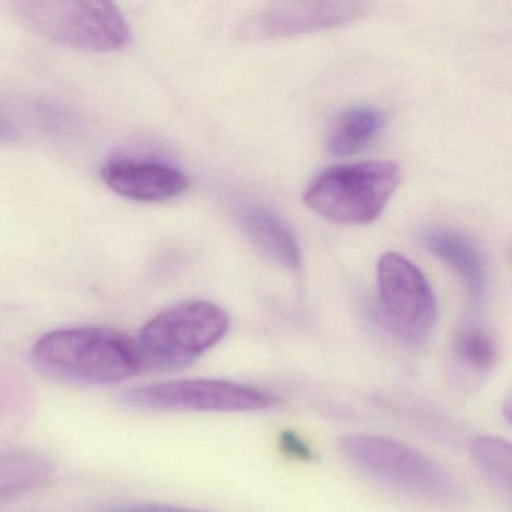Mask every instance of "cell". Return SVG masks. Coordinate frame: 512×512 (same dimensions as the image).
<instances>
[{"label": "cell", "mask_w": 512, "mask_h": 512, "mask_svg": "<svg viewBox=\"0 0 512 512\" xmlns=\"http://www.w3.org/2000/svg\"><path fill=\"white\" fill-rule=\"evenodd\" d=\"M226 311L208 301L173 305L152 317L137 346L143 368L178 370L217 346L229 331Z\"/></svg>", "instance_id": "cell-4"}, {"label": "cell", "mask_w": 512, "mask_h": 512, "mask_svg": "<svg viewBox=\"0 0 512 512\" xmlns=\"http://www.w3.org/2000/svg\"><path fill=\"white\" fill-rule=\"evenodd\" d=\"M421 241L434 256L457 272L473 299L484 295L487 272L484 260L472 242L460 233L446 229L424 230Z\"/></svg>", "instance_id": "cell-11"}, {"label": "cell", "mask_w": 512, "mask_h": 512, "mask_svg": "<svg viewBox=\"0 0 512 512\" xmlns=\"http://www.w3.org/2000/svg\"><path fill=\"white\" fill-rule=\"evenodd\" d=\"M52 470L50 460L35 452H0V496L37 487L49 478Z\"/></svg>", "instance_id": "cell-13"}, {"label": "cell", "mask_w": 512, "mask_h": 512, "mask_svg": "<svg viewBox=\"0 0 512 512\" xmlns=\"http://www.w3.org/2000/svg\"><path fill=\"white\" fill-rule=\"evenodd\" d=\"M455 355L469 370L488 373L496 364V344L484 329L466 328L455 340Z\"/></svg>", "instance_id": "cell-15"}, {"label": "cell", "mask_w": 512, "mask_h": 512, "mask_svg": "<svg viewBox=\"0 0 512 512\" xmlns=\"http://www.w3.org/2000/svg\"><path fill=\"white\" fill-rule=\"evenodd\" d=\"M239 224L251 244L272 262L296 269L302 263L298 239L278 215L263 206L247 205L239 209Z\"/></svg>", "instance_id": "cell-10"}, {"label": "cell", "mask_w": 512, "mask_h": 512, "mask_svg": "<svg viewBox=\"0 0 512 512\" xmlns=\"http://www.w3.org/2000/svg\"><path fill=\"white\" fill-rule=\"evenodd\" d=\"M470 454L476 467L494 487L511 493L512 448L499 437L481 436L473 439Z\"/></svg>", "instance_id": "cell-14"}, {"label": "cell", "mask_w": 512, "mask_h": 512, "mask_svg": "<svg viewBox=\"0 0 512 512\" xmlns=\"http://www.w3.org/2000/svg\"><path fill=\"white\" fill-rule=\"evenodd\" d=\"M13 8L29 28L73 49L115 52L130 43L124 14L109 2L23 0Z\"/></svg>", "instance_id": "cell-5"}, {"label": "cell", "mask_w": 512, "mask_h": 512, "mask_svg": "<svg viewBox=\"0 0 512 512\" xmlns=\"http://www.w3.org/2000/svg\"><path fill=\"white\" fill-rule=\"evenodd\" d=\"M367 2H281L248 17L241 34L250 40L298 37L340 28L370 14Z\"/></svg>", "instance_id": "cell-8"}, {"label": "cell", "mask_w": 512, "mask_h": 512, "mask_svg": "<svg viewBox=\"0 0 512 512\" xmlns=\"http://www.w3.org/2000/svg\"><path fill=\"white\" fill-rule=\"evenodd\" d=\"M400 179V167L392 161L340 164L311 181L304 202L316 214L335 223H373L394 196Z\"/></svg>", "instance_id": "cell-3"}, {"label": "cell", "mask_w": 512, "mask_h": 512, "mask_svg": "<svg viewBox=\"0 0 512 512\" xmlns=\"http://www.w3.org/2000/svg\"><path fill=\"white\" fill-rule=\"evenodd\" d=\"M380 311L389 331L410 346L430 340L437 304L425 275L409 259L386 253L377 265Z\"/></svg>", "instance_id": "cell-6"}, {"label": "cell", "mask_w": 512, "mask_h": 512, "mask_svg": "<svg viewBox=\"0 0 512 512\" xmlns=\"http://www.w3.org/2000/svg\"><path fill=\"white\" fill-rule=\"evenodd\" d=\"M385 118L370 106L343 110L332 122L328 133V151L337 157L358 154L371 145L382 131Z\"/></svg>", "instance_id": "cell-12"}, {"label": "cell", "mask_w": 512, "mask_h": 512, "mask_svg": "<svg viewBox=\"0 0 512 512\" xmlns=\"http://www.w3.org/2000/svg\"><path fill=\"white\" fill-rule=\"evenodd\" d=\"M35 367L53 379L109 385L143 370L137 341L124 332L97 326L56 329L32 349Z\"/></svg>", "instance_id": "cell-1"}, {"label": "cell", "mask_w": 512, "mask_h": 512, "mask_svg": "<svg viewBox=\"0 0 512 512\" xmlns=\"http://www.w3.org/2000/svg\"><path fill=\"white\" fill-rule=\"evenodd\" d=\"M104 184L125 199L166 202L187 191V176L169 164L142 158H115L101 169Z\"/></svg>", "instance_id": "cell-9"}, {"label": "cell", "mask_w": 512, "mask_h": 512, "mask_svg": "<svg viewBox=\"0 0 512 512\" xmlns=\"http://www.w3.org/2000/svg\"><path fill=\"white\" fill-rule=\"evenodd\" d=\"M338 449L362 475L397 493L436 505L463 502L454 476L406 443L374 434H347L338 440Z\"/></svg>", "instance_id": "cell-2"}, {"label": "cell", "mask_w": 512, "mask_h": 512, "mask_svg": "<svg viewBox=\"0 0 512 512\" xmlns=\"http://www.w3.org/2000/svg\"><path fill=\"white\" fill-rule=\"evenodd\" d=\"M113 512H208L202 509L182 508V506L163 505V503H140V505L125 506Z\"/></svg>", "instance_id": "cell-17"}, {"label": "cell", "mask_w": 512, "mask_h": 512, "mask_svg": "<svg viewBox=\"0 0 512 512\" xmlns=\"http://www.w3.org/2000/svg\"><path fill=\"white\" fill-rule=\"evenodd\" d=\"M122 400L134 409L155 412H257L277 398L262 389L227 380L191 379L128 389Z\"/></svg>", "instance_id": "cell-7"}, {"label": "cell", "mask_w": 512, "mask_h": 512, "mask_svg": "<svg viewBox=\"0 0 512 512\" xmlns=\"http://www.w3.org/2000/svg\"><path fill=\"white\" fill-rule=\"evenodd\" d=\"M281 451L299 461H310L313 458L311 449L296 436L293 431H284L280 437Z\"/></svg>", "instance_id": "cell-16"}, {"label": "cell", "mask_w": 512, "mask_h": 512, "mask_svg": "<svg viewBox=\"0 0 512 512\" xmlns=\"http://www.w3.org/2000/svg\"><path fill=\"white\" fill-rule=\"evenodd\" d=\"M17 136H19V133H17L16 128L10 124V121L4 115H0V142H14V140H17Z\"/></svg>", "instance_id": "cell-18"}]
</instances>
